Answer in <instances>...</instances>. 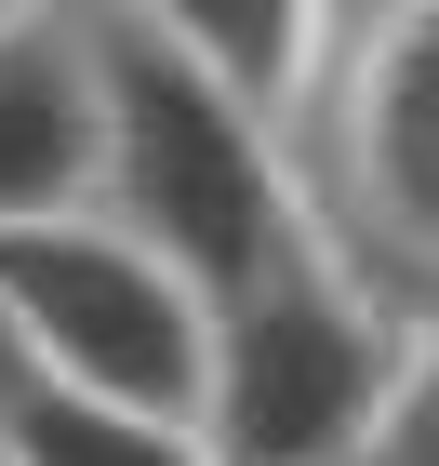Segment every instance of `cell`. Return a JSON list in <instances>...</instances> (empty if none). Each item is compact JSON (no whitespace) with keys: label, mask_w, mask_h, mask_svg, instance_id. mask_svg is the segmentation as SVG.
I'll return each instance as SVG.
<instances>
[{"label":"cell","mask_w":439,"mask_h":466,"mask_svg":"<svg viewBox=\"0 0 439 466\" xmlns=\"http://www.w3.org/2000/svg\"><path fill=\"white\" fill-rule=\"evenodd\" d=\"M306 240L400 333L439 320V0H320L306 94L280 107Z\"/></svg>","instance_id":"obj_1"},{"label":"cell","mask_w":439,"mask_h":466,"mask_svg":"<svg viewBox=\"0 0 439 466\" xmlns=\"http://www.w3.org/2000/svg\"><path fill=\"white\" fill-rule=\"evenodd\" d=\"M94 40H107V187H94V214H120L146 253H174L214 307L266 267H293L306 187H293L280 120L240 107L214 67H186L120 0H94Z\"/></svg>","instance_id":"obj_2"},{"label":"cell","mask_w":439,"mask_h":466,"mask_svg":"<svg viewBox=\"0 0 439 466\" xmlns=\"http://www.w3.org/2000/svg\"><path fill=\"white\" fill-rule=\"evenodd\" d=\"M400 360H413V333L306 240L293 267H266L214 307L200 440H214V466H373Z\"/></svg>","instance_id":"obj_3"},{"label":"cell","mask_w":439,"mask_h":466,"mask_svg":"<svg viewBox=\"0 0 439 466\" xmlns=\"http://www.w3.org/2000/svg\"><path fill=\"white\" fill-rule=\"evenodd\" d=\"M0 307H14L27 373H54V387L134 400V413H200V387H214V293L174 253H146L120 214L0 227Z\"/></svg>","instance_id":"obj_4"},{"label":"cell","mask_w":439,"mask_h":466,"mask_svg":"<svg viewBox=\"0 0 439 466\" xmlns=\"http://www.w3.org/2000/svg\"><path fill=\"white\" fill-rule=\"evenodd\" d=\"M107 187V40L94 0L0 14V227L94 214Z\"/></svg>","instance_id":"obj_5"},{"label":"cell","mask_w":439,"mask_h":466,"mask_svg":"<svg viewBox=\"0 0 439 466\" xmlns=\"http://www.w3.org/2000/svg\"><path fill=\"white\" fill-rule=\"evenodd\" d=\"M134 27H160L186 67H214L240 107L280 120L306 94V54H320V0H120Z\"/></svg>","instance_id":"obj_6"},{"label":"cell","mask_w":439,"mask_h":466,"mask_svg":"<svg viewBox=\"0 0 439 466\" xmlns=\"http://www.w3.org/2000/svg\"><path fill=\"white\" fill-rule=\"evenodd\" d=\"M0 440H14V466H214L200 413H134V400L54 387V373L0 400Z\"/></svg>","instance_id":"obj_7"},{"label":"cell","mask_w":439,"mask_h":466,"mask_svg":"<svg viewBox=\"0 0 439 466\" xmlns=\"http://www.w3.org/2000/svg\"><path fill=\"white\" fill-rule=\"evenodd\" d=\"M373 466H439V320L413 333V360H400V400H386V427H373Z\"/></svg>","instance_id":"obj_8"},{"label":"cell","mask_w":439,"mask_h":466,"mask_svg":"<svg viewBox=\"0 0 439 466\" xmlns=\"http://www.w3.org/2000/svg\"><path fill=\"white\" fill-rule=\"evenodd\" d=\"M27 387V347H14V307H0V400Z\"/></svg>","instance_id":"obj_9"},{"label":"cell","mask_w":439,"mask_h":466,"mask_svg":"<svg viewBox=\"0 0 439 466\" xmlns=\"http://www.w3.org/2000/svg\"><path fill=\"white\" fill-rule=\"evenodd\" d=\"M0 14H27V0H0Z\"/></svg>","instance_id":"obj_10"},{"label":"cell","mask_w":439,"mask_h":466,"mask_svg":"<svg viewBox=\"0 0 439 466\" xmlns=\"http://www.w3.org/2000/svg\"><path fill=\"white\" fill-rule=\"evenodd\" d=\"M0 466H14V440H0Z\"/></svg>","instance_id":"obj_11"}]
</instances>
